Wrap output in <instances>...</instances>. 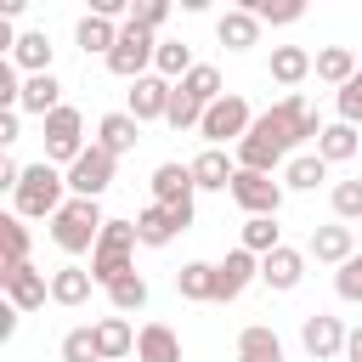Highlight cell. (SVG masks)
<instances>
[{"mask_svg": "<svg viewBox=\"0 0 362 362\" xmlns=\"http://www.w3.org/2000/svg\"><path fill=\"white\" fill-rule=\"evenodd\" d=\"M62 362H102L96 322H85V328H68V334H62Z\"/></svg>", "mask_w": 362, "mask_h": 362, "instance_id": "8d00e7d4", "label": "cell"}, {"mask_svg": "<svg viewBox=\"0 0 362 362\" xmlns=\"http://www.w3.org/2000/svg\"><path fill=\"white\" fill-rule=\"evenodd\" d=\"M334 107H339V119H345V124H362V68H356V79H345V85H339Z\"/></svg>", "mask_w": 362, "mask_h": 362, "instance_id": "b9f144b4", "label": "cell"}, {"mask_svg": "<svg viewBox=\"0 0 362 362\" xmlns=\"http://www.w3.org/2000/svg\"><path fill=\"white\" fill-rule=\"evenodd\" d=\"M74 192H68V170H57L51 158H40V164H23V181H17V192H11V204H17V215L23 221H51L62 204H68Z\"/></svg>", "mask_w": 362, "mask_h": 362, "instance_id": "6da1fadb", "label": "cell"}, {"mask_svg": "<svg viewBox=\"0 0 362 362\" xmlns=\"http://www.w3.org/2000/svg\"><path fill=\"white\" fill-rule=\"evenodd\" d=\"M232 204L243 215H277L283 209V181H272L266 170H238L232 175Z\"/></svg>", "mask_w": 362, "mask_h": 362, "instance_id": "ba28073f", "label": "cell"}, {"mask_svg": "<svg viewBox=\"0 0 362 362\" xmlns=\"http://www.w3.org/2000/svg\"><path fill=\"white\" fill-rule=\"evenodd\" d=\"M51 57H57V45H51L45 28H23L17 45H11V62H17L23 74H51Z\"/></svg>", "mask_w": 362, "mask_h": 362, "instance_id": "ac0fdd59", "label": "cell"}, {"mask_svg": "<svg viewBox=\"0 0 362 362\" xmlns=\"http://www.w3.org/2000/svg\"><path fill=\"white\" fill-rule=\"evenodd\" d=\"M322 181H328V158L322 153H300V158L283 164V187H294V192H317Z\"/></svg>", "mask_w": 362, "mask_h": 362, "instance_id": "f546056e", "label": "cell"}, {"mask_svg": "<svg viewBox=\"0 0 362 362\" xmlns=\"http://www.w3.org/2000/svg\"><path fill=\"white\" fill-rule=\"evenodd\" d=\"M107 305H113V311H124V317H130V311H141V305H147V277H141V272L113 277V283H107Z\"/></svg>", "mask_w": 362, "mask_h": 362, "instance_id": "d6a6232c", "label": "cell"}, {"mask_svg": "<svg viewBox=\"0 0 362 362\" xmlns=\"http://www.w3.org/2000/svg\"><path fill=\"white\" fill-rule=\"evenodd\" d=\"M136 362H181V334L170 322H147L136 334Z\"/></svg>", "mask_w": 362, "mask_h": 362, "instance_id": "ffe728a7", "label": "cell"}, {"mask_svg": "<svg viewBox=\"0 0 362 362\" xmlns=\"http://www.w3.org/2000/svg\"><path fill=\"white\" fill-rule=\"evenodd\" d=\"M175 85H181V90H187L192 102H204V107L226 96V90H221V68H209V62H198V68H192L187 79H175Z\"/></svg>", "mask_w": 362, "mask_h": 362, "instance_id": "e575fe53", "label": "cell"}, {"mask_svg": "<svg viewBox=\"0 0 362 362\" xmlns=\"http://www.w3.org/2000/svg\"><path fill=\"white\" fill-rule=\"evenodd\" d=\"M0 288H6V300H11L17 311H40V305L51 300V277L34 272L28 260H23V266H0Z\"/></svg>", "mask_w": 362, "mask_h": 362, "instance_id": "30bf717a", "label": "cell"}, {"mask_svg": "<svg viewBox=\"0 0 362 362\" xmlns=\"http://www.w3.org/2000/svg\"><path fill=\"white\" fill-rule=\"evenodd\" d=\"M17 181H23V164L6 153V158H0V187H6V192H17Z\"/></svg>", "mask_w": 362, "mask_h": 362, "instance_id": "bcb514c9", "label": "cell"}, {"mask_svg": "<svg viewBox=\"0 0 362 362\" xmlns=\"http://www.w3.org/2000/svg\"><path fill=\"white\" fill-rule=\"evenodd\" d=\"M74 45H79L85 57H107V51L119 45V23H113V17L85 11V17H79V28H74Z\"/></svg>", "mask_w": 362, "mask_h": 362, "instance_id": "44dd1931", "label": "cell"}, {"mask_svg": "<svg viewBox=\"0 0 362 362\" xmlns=\"http://www.w3.org/2000/svg\"><path fill=\"white\" fill-rule=\"evenodd\" d=\"M153 57H158V34L124 17V23H119V45H113L102 62H107V74H119V79H141V74L153 68Z\"/></svg>", "mask_w": 362, "mask_h": 362, "instance_id": "277c9868", "label": "cell"}, {"mask_svg": "<svg viewBox=\"0 0 362 362\" xmlns=\"http://www.w3.org/2000/svg\"><path fill=\"white\" fill-rule=\"evenodd\" d=\"M345 322L339 317H328V311H311L305 322H300V345H305V356L311 362H345Z\"/></svg>", "mask_w": 362, "mask_h": 362, "instance_id": "9c48e42d", "label": "cell"}, {"mask_svg": "<svg viewBox=\"0 0 362 362\" xmlns=\"http://www.w3.org/2000/svg\"><path fill=\"white\" fill-rule=\"evenodd\" d=\"M0 249H6V266H23V260H28V226H23L17 209L0 215Z\"/></svg>", "mask_w": 362, "mask_h": 362, "instance_id": "d590c367", "label": "cell"}, {"mask_svg": "<svg viewBox=\"0 0 362 362\" xmlns=\"http://www.w3.org/2000/svg\"><path fill=\"white\" fill-rule=\"evenodd\" d=\"M17 102H23V68L6 57L0 62V107H17Z\"/></svg>", "mask_w": 362, "mask_h": 362, "instance_id": "7bdbcfd3", "label": "cell"}, {"mask_svg": "<svg viewBox=\"0 0 362 362\" xmlns=\"http://www.w3.org/2000/svg\"><path fill=\"white\" fill-rule=\"evenodd\" d=\"M356 147H362V136H356V124H345V119L322 124V136H317V153H322L328 164H345V158H356Z\"/></svg>", "mask_w": 362, "mask_h": 362, "instance_id": "f1b7e54d", "label": "cell"}, {"mask_svg": "<svg viewBox=\"0 0 362 362\" xmlns=\"http://www.w3.org/2000/svg\"><path fill=\"white\" fill-rule=\"evenodd\" d=\"M334 288H339V300L362 305V249H356L345 266H334Z\"/></svg>", "mask_w": 362, "mask_h": 362, "instance_id": "ab89813d", "label": "cell"}, {"mask_svg": "<svg viewBox=\"0 0 362 362\" xmlns=\"http://www.w3.org/2000/svg\"><path fill=\"white\" fill-rule=\"evenodd\" d=\"M238 362H283V339H277V328L249 322V328L238 334Z\"/></svg>", "mask_w": 362, "mask_h": 362, "instance_id": "d4e9b609", "label": "cell"}, {"mask_svg": "<svg viewBox=\"0 0 362 362\" xmlns=\"http://www.w3.org/2000/svg\"><path fill=\"white\" fill-rule=\"evenodd\" d=\"M305 255H311L317 266H345V260L356 255V226H345V221L311 226V238H305Z\"/></svg>", "mask_w": 362, "mask_h": 362, "instance_id": "8fae6325", "label": "cell"}, {"mask_svg": "<svg viewBox=\"0 0 362 362\" xmlns=\"http://www.w3.org/2000/svg\"><path fill=\"white\" fill-rule=\"evenodd\" d=\"M23 136V107H0V147H11Z\"/></svg>", "mask_w": 362, "mask_h": 362, "instance_id": "f6af8a7d", "label": "cell"}, {"mask_svg": "<svg viewBox=\"0 0 362 362\" xmlns=\"http://www.w3.org/2000/svg\"><path fill=\"white\" fill-rule=\"evenodd\" d=\"M96 17H130V0H85Z\"/></svg>", "mask_w": 362, "mask_h": 362, "instance_id": "7dc6e473", "label": "cell"}, {"mask_svg": "<svg viewBox=\"0 0 362 362\" xmlns=\"http://www.w3.org/2000/svg\"><path fill=\"white\" fill-rule=\"evenodd\" d=\"M311 68H317V57L305 45H272V79L277 85H300Z\"/></svg>", "mask_w": 362, "mask_h": 362, "instance_id": "4316f807", "label": "cell"}, {"mask_svg": "<svg viewBox=\"0 0 362 362\" xmlns=\"http://www.w3.org/2000/svg\"><path fill=\"white\" fill-rule=\"evenodd\" d=\"M175 11V0H130V23H141V28H164V17Z\"/></svg>", "mask_w": 362, "mask_h": 362, "instance_id": "60d3db41", "label": "cell"}, {"mask_svg": "<svg viewBox=\"0 0 362 362\" xmlns=\"http://www.w3.org/2000/svg\"><path fill=\"white\" fill-rule=\"evenodd\" d=\"M345 362H362V322L345 334Z\"/></svg>", "mask_w": 362, "mask_h": 362, "instance_id": "681fc988", "label": "cell"}, {"mask_svg": "<svg viewBox=\"0 0 362 362\" xmlns=\"http://www.w3.org/2000/svg\"><path fill=\"white\" fill-rule=\"evenodd\" d=\"M90 288H96L90 266H57V272H51V300H57V305H85Z\"/></svg>", "mask_w": 362, "mask_h": 362, "instance_id": "cb8c5ba5", "label": "cell"}, {"mask_svg": "<svg viewBox=\"0 0 362 362\" xmlns=\"http://www.w3.org/2000/svg\"><path fill=\"white\" fill-rule=\"evenodd\" d=\"M164 124H170V130H198V124H204V102H192V96L175 85V90H170V113H164Z\"/></svg>", "mask_w": 362, "mask_h": 362, "instance_id": "74e56055", "label": "cell"}, {"mask_svg": "<svg viewBox=\"0 0 362 362\" xmlns=\"http://www.w3.org/2000/svg\"><path fill=\"white\" fill-rule=\"evenodd\" d=\"M17 317H23V311L6 300V305H0V339H11V334H17Z\"/></svg>", "mask_w": 362, "mask_h": 362, "instance_id": "c3c4849f", "label": "cell"}, {"mask_svg": "<svg viewBox=\"0 0 362 362\" xmlns=\"http://www.w3.org/2000/svg\"><path fill=\"white\" fill-rule=\"evenodd\" d=\"M328 204H334L339 221H362V175L356 181H334V198Z\"/></svg>", "mask_w": 362, "mask_h": 362, "instance_id": "f35d334b", "label": "cell"}, {"mask_svg": "<svg viewBox=\"0 0 362 362\" xmlns=\"http://www.w3.org/2000/svg\"><path fill=\"white\" fill-rule=\"evenodd\" d=\"M136 221H107L102 226V238H96V249H90V277L107 288L113 277H124V272H136L130 266V255H136Z\"/></svg>", "mask_w": 362, "mask_h": 362, "instance_id": "3957f363", "label": "cell"}, {"mask_svg": "<svg viewBox=\"0 0 362 362\" xmlns=\"http://www.w3.org/2000/svg\"><path fill=\"white\" fill-rule=\"evenodd\" d=\"M136 141H141V119L136 113H102L96 147H107L113 158H124V153H136Z\"/></svg>", "mask_w": 362, "mask_h": 362, "instance_id": "e0dca14e", "label": "cell"}, {"mask_svg": "<svg viewBox=\"0 0 362 362\" xmlns=\"http://www.w3.org/2000/svg\"><path fill=\"white\" fill-rule=\"evenodd\" d=\"M102 226H107V215H102L96 198H68V204L51 215V238H57L62 255H85V249H96Z\"/></svg>", "mask_w": 362, "mask_h": 362, "instance_id": "7a4b0ae2", "label": "cell"}, {"mask_svg": "<svg viewBox=\"0 0 362 362\" xmlns=\"http://www.w3.org/2000/svg\"><path fill=\"white\" fill-rule=\"evenodd\" d=\"M175 232H181V221H175L164 204H147V209L136 215V238H141V249H164Z\"/></svg>", "mask_w": 362, "mask_h": 362, "instance_id": "484cf974", "label": "cell"}, {"mask_svg": "<svg viewBox=\"0 0 362 362\" xmlns=\"http://www.w3.org/2000/svg\"><path fill=\"white\" fill-rule=\"evenodd\" d=\"M113 170H119V158L90 141V147L68 164V192H74V198H102V192L113 187Z\"/></svg>", "mask_w": 362, "mask_h": 362, "instance_id": "8992f818", "label": "cell"}, {"mask_svg": "<svg viewBox=\"0 0 362 362\" xmlns=\"http://www.w3.org/2000/svg\"><path fill=\"white\" fill-rule=\"evenodd\" d=\"M249 255H272L277 243H283V226H277V215H249L243 221V238H238Z\"/></svg>", "mask_w": 362, "mask_h": 362, "instance_id": "1f68e13d", "label": "cell"}, {"mask_svg": "<svg viewBox=\"0 0 362 362\" xmlns=\"http://www.w3.org/2000/svg\"><path fill=\"white\" fill-rule=\"evenodd\" d=\"M170 90H175V79H164V74H141V79H130V107H124V113H136L141 124H153V119L170 113Z\"/></svg>", "mask_w": 362, "mask_h": 362, "instance_id": "5bb4252c", "label": "cell"}, {"mask_svg": "<svg viewBox=\"0 0 362 362\" xmlns=\"http://www.w3.org/2000/svg\"><path fill=\"white\" fill-rule=\"evenodd\" d=\"M192 192H198V181H192V164H158L153 170V204H164V209H192Z\"/></svg>", "mask_w": 362, "mask_h": 362, "instance_id": "9a60e30c", "label": "cell"}, {"mask_svg": "<svg viewBox=\"0 0 362 362\" xmlns=\"http://www.w3.org/2000/svg\"><path fill=\"white\" fill-rule=\"evenodd\" d=\"M136 334H141V328H130V317H124V311L102 317V322H96V345H102V362H124V356L136 351Z\"/></svg>", "mask_w": 362, "mask_h": 362, "instance_id": "d6986e66", "label": "cell"}, {"mask_svg": "<svg viewBox=\"0 0 362 362\" xmlns=\"http://www.w3.org/2000/svg\"><path fill=\"white\" fill-rule=\"evenodd\" d=\"M85 153V119H79V107H57V113H45V158L51 164H74Z\"/></svg>", "mask_w": 362, "mask_h": 362, "instance_id": "52a82bcc", "label": "cell"}, {"mask_svg": "<svg viewBox=\"0 0 362 362\" xmlns=\"http://www.w3.org/2000/svg\"><path fill=\"white\" fill-rule=\"evenodd\" d=\"M232 175H238V158H232L226 147H204V153L192 158L198 192H232Z\"/></svg>", "mask_w": 362, "mask_h": 362, "instance_id": "2e32d148", "label": "cell"}, {"mask_svg": "<svg viewBox=\"0 0 362 362\" xmlns=\"http://www.w3.org/2000/svg\"><path fill=\"white\" fill-rule=\"evenodd\" d=\"M305 17V0H266V11H260V23H300Z\"/></svg>", "mask_w": 362, "mask_h": 362, "instance_id": "ee69618b", "label": "cell"}, {"mask_svg": "<svg viewBox=\"0 0 362 362\" xmlns=\"http://www.w3.org/2000/svg\"><path fill=\"white\" fill-rule=\"evenodd\" d=\"M175 294H181V300H198V305L215 300V266H209V260H187V266L175 272Z\"/></svg>", "mask_w": 362, "mask_h": 362, "instance_id": "4dcf8cb0", "label": "cell"}, {"mask_svg": "<svg viewBox=\"0 0 362 362\" xmlns=\"http://www.w3.org/2000/svg\"><path fill=\"white\" fill-rule=\"evenodd\" d=\"M305 249H288V243H277L272 255H260V283L272 288V294H288V288H300V277H305Z\"/></svg>", "mask_w": 362, "mask_h": 362, "instance_id": "4fadbf2b", "label": "cell"}, {"mask_svg": "<svg viewBox=\"0 0 362 362\" xmlns=\"http://www.w3.org/2000/svg\"><path fill=\"white\" fill-rule=\"evenodd\" d=\"M255 277H260V255H249L243 243H238V249H226V260H215V300H221V305H226V300H238Z\"/></svg>", "mask_w": 362, "mask_h": 362, "instance_id": "7c38bea8", "label": "cell"}, {"mask_svg": "<svg viewBox=\"0 0 362 362\" xmlns=\"http://www.w3.org/2000/svg\"><path fill=\"white\" fill-rule=\"evenodd\" d=\"M0 11H6V17H23V11H28V0H0Z\"/></svg>", "mask_w": 362, "mask_h": 362, "instance_id": "f907efd6", "label": "cell"}, {"mask_svg": "<svg viewBox=\"0 0 362 362\" xmlns=\"http://www.w3.org/2000/svg\"><path fill=\"white\" fill-rule=\"evenodd\" d=\"M249 124H255V113H249V102H243L238 90H226L221 102H209V107H204V124H198V136H204L209 147H226V141L238 147V141L249 136Z\"/></svg>", "mask_w": 362, "mask_h": 362, "instance_id": "5b68a950", "label": "cell"}, {"mask_svg": "<svg viewBox=\"0 0 362 362\" xmlns=\"http://www.w3.org/2000/svg\"><path fill=\"white\" fill-rule=\"evenodd\" d=\"M181 11H209V0H175Z\"/></svg>", "mask_w": 362, "mask_h": 362, "instance_id": "816d5d0a", "label": "cell"}, {"mask_svg": "<svg viewBox=\"0 0 362 362\" xmlns=\"http://www.w3.org/2000/svg\"><path fill=\"white\" fill-rule=\"evenodd\" d=\"M215 40L226 45V51H249V45H260V17L255 11H226L221 23H215Z\"/></svg>", "mask_w": 362, "mask_h": 362, "instance_id": "603a6c76", "label": "cell"}, {"mask_svg": "<svg viewBox=\"0 0 362 362\" xmlns=\"http://www.w3.org/2000/svg\"><path fill=\"white\" fill-rule=\"evenodd\" d=\"M311 74H317L322 85H334V90H339L345 79H356V51H351V45H322Z\"/></svg>", "mask_w": 362, "mask_h": 362, "instance_id": "83f0119b", "label": "cell"}, {"mask_svg": "<svg viewBox=\"0 0 362 362\" xmlns=\"http://www.w3.org/2000/svg\"><path fill=\"white\" fill-rule=\"evenodd\" d=\"M356 243H362V221H356Z\"/></svg>", "mask_w": 362, "mask_h": 362, "instance_id": "db71d44e", "label": "cell"}, {"mask_svg": "<svg viewBox=\"0 0 362 362\" xmlns=\"http://www.w3.org/2000/svg\"><path fill=\"white\" fill-rule=\"evenodd\" d=\"M23 113H34V119H45V113H57L62 107V79L57 74H28L23 79V102H17Z\"/></svg>", "mask_w": 362, "mask_h": 362, "instance_id": "7402d4cb", "label": "cell"}, {"mask_svg": "<svg viewBox=\"0 0 362 362\" xmlns=\"http://www.w3.org/2000/svg\"><path fill=\"white\" fill-rule=\"evenodd\" d=\"M238 11H255V17H260V11H266V0H238Z\"/></svg>", "mask_w": 362, "mask_h": 362, "instance_id": "f5cc1de1", "label": "cell"}, {"mask_svg": "<svg viewBox=\"0 0 362 362\" xmlns=\"http://www.w3.org/2000/svg\"><path fill=\"white\" fill-rule=\"evenodd\" d=\"M153 68H158L164 79H187L198 62H192V45H187V40H158V57H153Z\"/></svg>", "mask_w": 362, "mask_h": 362, "instance_id": "836d02e7", "label": "cell"}]
</instances>
